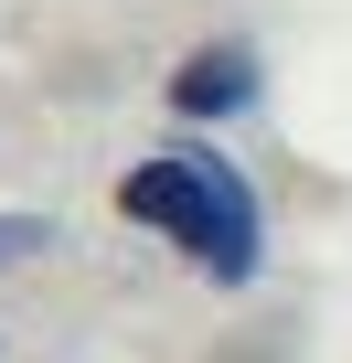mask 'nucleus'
Returning a JSON list of instances; mask_svg holds the SVG:
<instances>
[{
    "label": "nucleus",
    "instance_id": "f257e3e1",
    "mask_svg": "<svg viewBox=\"0 0 352 363\" xmlns=\"http://www.w3.org/2000/svg\"><path fill=\"white\" fill-rule=\"evenodd\" d=\"M118 214H128V225H160L214 289H246L256 257H267V214H256V193H246V171L214 160V150H160V160H139V171L118 182Z\"/></svg>",
    "mask_w": 352,
    "mask_h": 363
},
{
    "label": "nucleus",
    "instance_id": "f03ea898",
    "mask_svg": "<svg viewBox=\"0 0 352 363\" xmlns=\"http://www.w3.org/2000/svg\"><path fill=\"white\" fill-rule=\"evenodd\" d=\"M256 96V54L246 43H203L182 75H171V107H182V118H235Z\"/></svg>",
    "mask_w": 352,
    "mask_h": 363
},
{
    "label": "nucleus",
    "instance_id": "7ed1b4c3",
    "mask_svg": "<svg viewBox=\"0 0 352 363\" xmlns=\"http://www.w3.org/2000/svg\"><path fill=\"white\" fill-rule=\"evenodd\" d=\"M33 246H54V225H43V214H0V267L33 257Z\"/></svg>",
    "mask_w": 352,
    "mask_h": 363
}]
</instances>
